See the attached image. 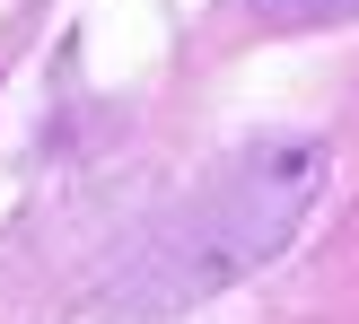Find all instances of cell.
Listing matches in <instances>:
<instances>
[{
	"label": "cell",
	"instance_id": "6da1fadb",
	"mask_svg": "<svg viewBox=\"0 0 359 324\" xmlns=\"http://www.w3.org/2000/svg\"><path fill=\"white\" fill-rule=\"evenodd\" d=\"M351 9L359 0H255V18H272V27H333Z\"/></svg>",
	"mask_w": 359,
	"mask_h": 324
}]
</instances>
